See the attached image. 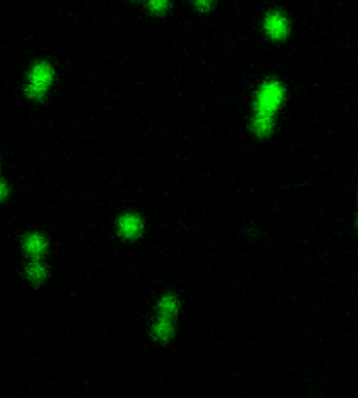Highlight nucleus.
I'll use <instances>...</instances> for the list:
<instances>
[{"label": "nucleus", "instance_id": "nucleus-1", "mask_svg": "<svg viewBox=\"0 0 358 398\" xmlns=\"http://www.w3.org/2000/svg\"><path fill=\"white\" fill-rule=\"evenodd\" d=\"M283 86L278 83H265L262 86L257 98V114H267L272 116L274 111L278 109V105L283 100Z\"/></svg>", "mask_w": 358, "mask_h": 398}, {"label": "nucleus", "instance_id": "nucleus-2", "mask_svg": "<svg viewBox=\"0 0 358 398\" xmlns=\"http://www.w3.org/2000/svg\"><path fill=\"white\" fill-rule=\"evenodd\" d=\"M51 78H53V72H51L49 65L46 63H39V65L33 67L32 74H30V84H28V95L33 98H41L48 89Z\"/></svg>", "mask_w": 358, "mask_h": 398}, {"label": "nucleus", "instance_id": "nucleus-3", "mask_svg": "<svg viewBox=\"0 0 358 398\" xmlns=\"http://www.w3.org/2000/svg\"><path fill=\"white\" fill-rule=\"evenodd\" d=\"M265 28H267V32L271 33V37H274V39H283L288 32V23H287V20H284L283 14L274 12V14H271L267 18Z\"/></svg>", "mask_w": 358, "mask_h": 398}, {"label": "nucleus", "instance_id": "nucleus-4", "mask_svg": "<svg viewBox=\"0 0 358 398\" xmlns=\"http://www.w3.org/2000/svg\"><path fill=\"white\" fill-rule=\"evenodd\" d=\"M121 232L127 237H134L140 232V221L134 216H127L121 220Z\"/></svg>", "mask_w": 358, "mask_h": 398}, {"label": "nucleus", "instance_id": "nucleus-5", "mask_svg": "<svg viewBox=\"0 0 358 398\" xmlns=\"http://www.w3.org/2000/svg\"><path fill=\"white\" fill-rule=\"evenodd\" d=\"M255 130L260 135H267L268 132L272 130V116H267V114H257L253 123Z\"/></svg>", "mask_w": 358, "mask_h": 398}, {"label": "nucleus", "instance_id": "nucleus-6", "mask_svg": "<svg viewBox=\"0 0 358 398\" xmlns=\"http://www.w3.org/2000/svg\"><path fill=\"white\" fill-rule=\"evenodd\" d=\"M27 249H28V252H32V255H41L42 251H44V247H46V242H44V239H41L39 235H32V237H28L27 239Z\"/></svg>", "mask_w": 358, "mask_h": 398}, {"label": "nucleus", "instance_id": "nucleus-7", "mask_svg": "<svg viewBox=\"0 0 358 398\" xmlns=\"http://www.w3.org/2000/svg\"><path fill=\"white\" fill-rule=\"evenodd\" d=\"M156 335L160 337V339H167V337L170 335V323H169V318H162V321L158 324H156Z\"/></svg>", "mask_w": 358, "mask_h": 398}, {"label": "nucleus", "instance_id": "nucleus-8", "mask_svg": "<svg viewBox=\"0 0 358 398\" xmlns=\"http://www.w3.org/2000/svg\"><path fill=\"white\" fill-rule=\"evenodd\" d=\"M44 274H46L44 267H42V265H39V263H32V265L28 267V276L32 277L33 281H41L42 277H44Z\"/></svg>", "mask_w": 358, "mask_h": 398}, {"label": "nucleus", "instance_id": "nucleus-9", "mask_svg": "<svg viewBox=\"0 0 358 398\" xmlns=\"http://www.w3.org/2000/svg\"><path fill=\"white\" fill-rule=\"evenodd\" d=\"M162 312H164V318H169L170 314L176 312V302H174V298L167 297L162 302Z\"/></svg>", "mask_w": 358, "mask_h": 398}, {"label": "nucleus", "instance_id": "nucleus-10", "mask_svg": "<svg viewBox=\"0 0 358 398\" xmlns=\"http://www.w3.org/2000/svg\"><path fill=\"white\" fill-rule=\"evenodd\" d=\"M167 6H169V0H149V7H151L153 11H156V12L164 11Z\"/></svg>", "mask_w": 358, "mask_h": 398}, {"label": "nucleus", "instance_id": "nucleus-11", "mask_svg": "<svg viewBox=\"0 0 358 398\" xmlns=\"http://www.w3.org/2000/svg\"><path fill=\"white\" fill-rule=\"evenodd\" d=\"M212 0H195V4L200 7V9H207L209 6H211Z\"/></svg>", "mask_w": 358, "mask_h": 398}, {"label": "nucleus", "instance_id": "nucleus-12", "mask_svg": "<svg viewBox=\"0 0 358 398\" xmlns=\"http://www.w3.org/2000/svg\"><path fill=\"white\" fill-rule=\"evenodd\" d=\"M6 193H7V186L4 185V183H0V198H4Z\"/></svg>", "mask_w": 358, "mask_h": 398}]
</instances>
